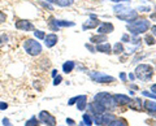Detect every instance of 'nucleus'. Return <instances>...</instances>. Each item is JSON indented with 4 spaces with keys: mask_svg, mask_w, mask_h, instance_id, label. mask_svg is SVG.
<instances>
[{
    "mask_svg": "<svg viewBox=\"0 0 156 126\" xmlns=\"http://www.w3.org/2000/svg\"><path fill=\"white\" fill-rule=\"evenodd\" d=\"M83 124H85L86 126H91V124H92V118L90 117L89 114H83Z\"/></svg>",
    "mask_w": 156,
    "mask_h": 126,
    "instance_id": "obj_27",
    "label": "nucleus"
},
{
    "mask_svg": "<svg viewBox=\"0 0 156 126\" xmlns=\"http://www.w3.org/2000/svg\"><path fill=\"white\" fill-rule=\"evenodd\" d=\"M86 48H89V50H90V51H92V52H94V51H95V50H94V48H92L91 46H89V44H86Z\"/></svg>",
    "mask_w": 156,
    "mask_h": 126,
    "instance_id": "obj_42",
    "label": "nucleus"
},
{
    "mask_svg": "<svg viewBox=\"0 0 156 126\" xmlns=\"http://www.w3.org/2000/svg\"><path fill=\"white\" fill-rule=\"evenodd\" d=\"M77 99H78V96H74V98H72L69 101H68V105H73L74 103H77Z\"/></svg>",
    "mask_w": 156,
    "mask_h": 126,
    "instance_id": "obj_34",
    "label": "nucleus"
},
{
    "mask_svg": "<svg viewBox=\"0 0 156 126\" xmlns=\"http://www.w3.org/2000/svg\"><path fill=\"white\" fill-rule=\"evenodd\" d=\"M111 126H126V122H125V121H122V120H121V121L120 120H115Z\"/></svg>",
    "mask_w": 156,
    "mask_h": 126,
    "instance_id": "obj_29",
    "label": "nucleus"
},
{
    "mask_svg": "<svg viewBox=\"0 0 156 126\" xmlns=\"http://www.w3.org/2000/svg\"><path fill=\"white\" fill-rule=\"evenodd\" d=\"M89 108L94 116H101L105 112V108L100 103H98V101H92V103L89 105Z\"/></svg>",
    "mask_w": 156,
    "mask_h": 126,
    "instance_id": "obj_10",
    "label": "nucleus"
},
{
    "mask_svg": "<svg viewBox=\"0 0 156 126\" xmlns=\"http://www.w3.org/2000/svg\"><path fill=\"white\" fill-rule=\"evenodd\" d=\"M48 3H55V0H47Z\"/></svg>",
    "mask_w": 156,
    "mask_h": 126,
    "instance_id": "obj_45",
    "label": "nucleus"
},
{
    "mask_svg": "<svg viewBox=\"0 0 156 126\" xmlns=\"http://www.w3.org/2000/svg\"><path fill=\"white\" fill-rule=\"evenodd\" d=\"M95 101H98V103H100L101 105L104 107V108L107 109H115L116 108V101L113 99V96H111L108 93H99L95 95Z\"/></svg>",
    "mask_w": 156,
    "mask_h": 126,
    "instance_id": "obj_4",
    "label": "nucleus"
},
{
    "mask_svg": "<svg viewBox=\"0 0 156 126\" xmlns=\"http://www.w3.org/2000/svg\"><path fill=\"white\" fill-rule=\"evenodd\" d=\"M120 78L125 82V81H126V75H125V73H120Z\"/></svg>",
    "mask_w": 156,
    "mask_h": 126,
    "instance_id": "obj_37",
    "label": "nucleus"
},
{
    "mask_svg": "<svg viewBox=\"0 0 156 126\" xmlns=\"http://www.w3.org/2000/svg\"><path fill=\"white\" fill-rule=\"evenodd\" d=\"M96 51L103 52V53H111L112 52V47L109 43H100V44L96 46Z\"/></svg>",
    "mask_w": 156,
    "mask_h": 126,
    "instance_id": "obj_17",
    "label": "nucleus"
},
{
    "mask_svg": "<svg viewBox=\"0 0 156 126\" xmlns=\"http://www.w3.org/2000/svg\"><path fill=\"white\" fill-rule=\"evenodd\" d=\"M39 121L42 124H44L46 126H56V118L47 110H42L39 113Z\"/></svg>",
    "mask_w": 156,
    "mask_h": 126,
    "instance_id": "obj_8",
    "label": "nucleus"
},
{
    "mask_svg": "<svg viewBox=\"0 0 156 126\" xmlns=\"http://www.w3.org/2000/svg\"><path fill=\"white\" fill-rule=\"evenodd\" d=\"M39 124H41V121H39L35 116H33L30 120H27L25 122V126H39Z\"/></svg>",
    "mask_w": 156,
    "mask_h": 126,
    "instance_id": "obj_23",
    "label": "nucleus"
},
{
    "mask_svg": "<svg viewBox=\"0 0 156 126\" xmlns=\"http://www.w3.org/2000/svg\"><path fill=\"white\" fill-rule=\"evenodd\" d=\"M86 104H87V96L86 95L78 96V99H77V108H78V110H85Z\"/></svg>",
    "mask_w": 156,
    "mask_h": 126,
    "instance_id": "obj_16",
    "label": "nucleus"
},
{
    "mask_svg": "<svg viewBox=\"0 0 156 126\" xmlns=\"http://www.w3.org/2000/svg\"><path fill=\"white\" fill-rule=\"evenodd\" d=\"M122 40H124V42H126V40H129V35H126V34H125V35L122 37Z\"/></svg>",
    "mask_w": 156,
    "mask_h": 126,
    "instance_id": "obj_41",
    "label": "nucleus"
},
{
    "mask_svg": "<svg viewBox=\"0 0 156 126\" xmlns=\"http://www.w3.org/2000/svg\"><path fill=\"white\" fill-rule=\"evenodd\" d=\"M154 75V68L148 64H140L135 68V77L140 81H150Z\"/></svg>",
    "mask_w": 156,
    "mask_h": 126,
    "instance_id": "obj_3",
    "label": "nucleus"
},
{
    "mask_svg": "<svg viewBox=\"0 0 156 126\" xmlns=\"http://www.w3.org/2000/svg\"><path fill=\"white\" fill-rule=\"evenodd\" d=\"M151 31H152V34H154V35H156V25L151 27Z\"/></svg>",
    "mask_w": 156,
    "mask_h": 126,
    "instance_id": "obj_39",
    "label": "nucleus"
},
{
    "mask_svg": "<svg viewBox=\"0 0 156 126\" xmlns=\"http://www.w3.org/2000/svg\"><path fill=\"white\" fill-rule=\"evenodd\" d=\"M74 3V0H55V4L58 7H70Z\"/></svg>",
    "mask_w": 156,
    "mask_h": 126,
    "instance_id": "obj_21",
    "label": "nucleus"
},
{
    "mask_svg": "<svg viewBox=\"0 0 156 126\" xmlns=\"http://www.w3.org/2000/svg\"><path fill=\"white\" fill-rule=\"evenodd\" d=\"M5 21H7V14L4 13L3 11H0V23L5 22Z\"/></svg>",
    "mask_w": 156,
    "mask_h": 126,
    "instance_id": "obj_30",
    "label": "nucleus"
},
{
    "mask_svg": "<svg viewBox=\"0 0 156 126\" xmlns=\"http://www.w3.org/2000/svg\"><path fill=\"white\" fill-rule=\"evenodd\" d=\"M57 42H58V38H57V35L56 34H48V35H46L44 37V44H46V47H48V48H52V47H55L56 44H57Z\"/></svg>",
    "mask_w": 156,
    "mask_h": 126,
    "instance_id": "obj_11",
    "label": "nucleus"
},
{
    "mask_svg": "<svg viewBox=\"0 0 156 126\" xmlns=\"http://www.w3.org/2000/svg\"><path fill=\"white\" fill-rule=\"evenodd\" d=\"M151 91H152L154 94H156V85H152V86H151Z\"/></svg>",
    "mask_w": 156,
    "mask_h": 126,
    "instance_id": "obj_38",
    "label": "nucleus"
},
{
    "mask_svg": "<svg viewBox=\"0 0 156 126\" xmlns=\"http://www.w3.org/2000/svg\"><path fill=\"white\" fill-rule=\"evenodd\" d=\"M99 20L96 18V16L95 14H91V20H89V21H86L85 23H83V30H87V29H94V27H96L98 25H99Z\"/></svg>",
    "mask_w": 156,
    "mask_h": 126,
    "instance_id": "obj_15",
    "label": "nucleus"
},
{
    "mask_svg": "<svg viewBox=\"0 0 156 126\" xmlns=\"http://www.w3.org/2000/svg\"><path fill=\"white\" fill-rule=\"evenodd\" d=\"M113 25L109 22H103V23H100V26L98 27V33L99 34H108V33H112L113 31Z\"/></svg>",
    "mask_w": 156,
    "mask_h": 126,
    "instance_id": "obj_13",
    "label": "nucleus"
},
{
    "mask_svg": "<svg viewBox=\"0 0 156 126\" xmlns=\"http://www.w3.org/2000/svg\"><path fill=\"white\" fill-rule=\"evenodd\" d=\"M113 99L116 101V104H120V105H126V104H130L131 99L129 98V96L126 95H121V94H117L113 96Z\"/></svg>",
    "mask_w": 156,
    "mask_h": 126,
    "instance_id": "obj_14",
    "label": "nucleus"
},
{
    "mask_svg": "<svg viewBox=\"0 0 156 126\" xmlns=\"http://www.w3.org/2000/svg\"><path fill=\"white\" fill-rule=\"evenodd\" d=\"M62 81V77L61 75H56L55 77V79H53V85L57 86V85H60V82Z\"/></svg>",
    "mask_w": 156,
    "mask_h": 126,
    "instance_id": "obj_31",
    "label": "nucleus"
},
{
    "mask_svg": "<svg viewBox=\"0 0 156 126\" xmlns=\"http://www.w3.org/2000/svg\"><path fill=\"white\" fill-rule=\"evenodd\" d=\"M150 29V22L147 20H136V21H133L130 22L128 25V30L130 31V34H133V35H138V34H142L144 31H147Z\"/></svg>",
    "mask_w": 156,
    "mask_h": 126,
    "instance_id": "obj_2",
    "label": "nucleus"
},
{
    "mask_svg": "<svg viewBox=\"0 0 156 126\" xmlns=\"http://www.w3.org/2000/svg\"><path fill=\"white\" fill-rule=\"evenodd\" d=\"M66 124H69V125H74L76 122H74V121H73L72 118H66Z\"/></svg>",
    "mask_w": 156,
    "mask_h": 126,
    "instance_id": "obj_36",
    "label": "nucleus"
},
{
    "mask_svg": "<svg viewBox=\"0 0 156 126\" xmlns=\"http://www.w3.org/2000/svg\"><path fill=\"white\" fill-rule=\"evenodd\" d=\"M14 26H16L17 30H21V31H30L34 29V25L27 20H17L14 22Z\"/></svg>",
    "mask_w": 156,
    "mask_h": 126,
    "instance_id": "obj_9",
    "label": "nucleus"
},
{
    "mask_svg": "<svg viewBox=\"0 0 156 126\" xmlns=\"http://www.w3.org/2000/svg\"><path fill=\"white\" fill-rule=\"evenodd\" d=\"M90 77L92 81L98 82V83H109V82H115V78L112 75H107L104 73H98V72H92V73H90Z\"/></svg>",
    "mask_w": 156,
    "mask_h": 126,
    "instance_id": "obj_7",
    "label": "nucleus"
},
{
    "mask_svg": "<svg viewBox=\"0 0 156 126\" xmlns=\"http://www.w3.org/2000/svg\"><path fill=\"white\" fill-rule=\"evenodd\" d=\"M113 52L117 53V55H120V53H122L124 52V47L121 43H116L115 47H113Z\"/></svg>",
    "mask_w": 156,
    "mask_h": 126,
    "instance_id": "obj_24",
    "label": "nucleus"
},
{
    "mask_svg": "<svg viewBox=\"0 0 156 126\" xmlns=\"http://www.w3.org/2000/svg\"><path fill=\"white\" fill-rule=\"evenodd\" d=\"M155 116H156V114H155Z\"/></svg>",
    "mask_w": 156,
    "mask_h": 126,
    "instance_id": "obj_47",
    "label": "nucleus"
},
{
    "mask_svg": "<svg viewBox=\"0 0 156 126\" xmlns=\"http://www.w3.org/2000/svg\"><path fill=\"white\" fill-rule=\"evenodd\" d=\"M92 43H103V42H107V35L105 34H101V35H95V37H91L90 39Z\"/></svg>",
    "mask_w": 156,
    "mask_h": 126,
    "instance_id": "obj_19",
    "label": "nucleus"
},
{
    "mask_svg": "<svg viewBox=\"0 0 156 126\" xmlns=\"http://www.w3.org/2000/svg\"><path fill=\"white\" fill-rule=\"evenodd\" d=\"M8 108V104L4 103V101H0V110H5Z\"/></svg>",
    "mask_w": 156,
    "mask_h": 126,
    "instance_id": "obj_33",
    "label": "nucleus"
},
{
    "mask_svg": "<svg viewBox=\"0 0 156 126\" xmlns=\"http://www.w3.org/2000/svg\"><path fill=\"white\" fill-rule=\"evenodd\" d=\"M3 125H4V126H12L11 121H9V118H7V117L3 118Z\"/></svg>",
    "mask_w": 156,
    "mask_h": 126,
    "instance_id": "obj_32",
    "label": "nucleus"
},
{
    "mask_svg": "<svg viewBox=\"0 0 156 126\" xmlns=\"http://www.w3.org/2000/svg\"><path fill=\"white\" fill-rule=\"evenodd\" d=\"M8 42V35L7 34H0V47L4 46Z\"/></svg>",
    "mask_w": 156,
    "mask_h": 126,
    "instance_id": "obj_28",
    "label": "nucleus"
},
{
    "mask_svg": "<svg viewBox=\"0 0 156 126\" xmlns=\"http://www.w3.org/2000/svg\"><path fill=\"white\" fill-rule=\"evenodd\" d=\"M73 69H74V62L73 61L64 62V65H62V70H64V73H70Z\"/></svg>",
    "mask_w": 156,
    "mask_h": 126,
    "instance_id": "obj_20",
    "label": "nucleus"
},
{
    "mask_svg": "<svg viewBox=\"0 0 156 126\" xmlns=\"http://www.w3.org/2000/svg\"><path fill=\"white\" fill-rule=\"evenodd\" d=\"M142 94H143V95H146V96H150V98H154V99H156V94H150L148 91H143Z\"/></svg>",
    "mask_w": 156,
    "mask_h": 126,
    "instance_id": "obj_35",
    "label": "nucleus"
},
{
    "mask_svg": "<svg viewBox=\"0 0 156 126\" xmlns=\"http://www.w3.org/2000/svg\"><path fill=\"white\" fill-rule=\"evenodd\" d=\"M78 126H86V125H85L83 122H81V124H80V125H78Z\"/></svg>",
    "mask_w": 156,
    "mask_h": 126,
    "instance_id": "obj_46",
    "label": "nucleus"
},
{
    "mask_svg": "<svg viewBox=\"0 0 156 126\" xmlns=\"http://www.w3.org/2000/svg\"><path fill=\"white\" fill-rule=\"evenodd\" d=\"M66 26H74V22H69V21H61V20H56L55 17H50L48 21V27L52 31H58L60 27H66Z\"/></svg>",
    "mask_w": 156,
    "mask_h": 126,
    "instance_id": "obj_6",
    "label": "nucleus"
},
{
    "mask_svg": "<svg viewBox=\"0 0 156 126\" xmlns=\"http://www.w3.org/2000/svg\"><path fill=\"white\" fill-rule=\"evenodd\" d=\"M23 50L26 51L27 55L38 56L42 52V46H41V43L34 39H26L25 43H23Z\"/></svg>",
    "mask_w": 156,
    "mask_h": 126,
    "instance_id": "obj_5",
    "label": "nucleus"
},
{
    "mask_svg": "<svg viewBox=\"0 0 156 126\" xmlns=\"http://www.w3.org/2000/svg\"><path fill=\"white\" fill-rule=\"evenodd\" d=\"M34 35H35L37 39H44L46 34H44V31H42V30H34Z\"/></svg>",
    "mask_w": 156,
    "mask_h": 126,
    "instance_id": "obj_25",
    "label": "nucleus"
},
{
    "mask_svg": "<svg viewBox=\"0 0 156 126\" xmlns=\"http://www.w3.org/2000/svg\"><path fill=\"white\" fill-rule=\"evenodd\" d=\"M140 103H142V101H140V99H134V101H130V108H133V109H136V110H142V107H140Z\"/></svg>",
    "mask_w": 156,
    "mask_h": 126,
    "instance_id": "obj_22",
    "label": "nucleus"
},
{
    "mask_svg": "<svg viewBox=\"0 0 156 126\" xmlns=\"http://www.w3.org/2000/svg\"><path fill=\"white\" fill-rule=\"evenodd\" d=\"M56 75H57V70H56V69H53V70H52V77L55 78Z\"/></svg>",
    "mask_w": 156,
    "mask_h": 126,
    "instance_id": "obj_40",
    "label": "nucleus"
},
{
    "mask_svg": "<svg viewBox=\"0 0 156 126\" xmlns=\"http://www.w3.org/2000/svg\"><path fill=\"white\" fill-rule=\"evenodd\" d=\"M129 78H130L131 81H133V79L135 78V77H134V74H129Z\"/></svg>",
    "mask_w": 156,
    "mask_h": 126,
    "instance_id": "obj_44",
    "label": "nucleus"
},
{
    "mask_svg": "<svg viewBox=\"0 0 156 126\" xmlns=\"http://www.w3.org/2000/svg\"><path fill=\"white\" fill-rule=\"evenodd\" d=\"M116 118H115V116L113 114H111V113H103L100 116V126H111L112 122H113Z\"/></svg>",
    "mask_w": 156,
    "mask_h": 126,
    "instance_id": "obj_12",
    "label": "nucleus"
},
{
    "mask_svg": "<svg viewBox=\"0 0 156 126\" xmlns=\"http://www.w3.org/2000/svg\"><path fill=\"white\" fill-rule=\"evenodd\" d=\"M144 108L151 113H156V101H146L144 103Z\"/></svg>",
    "mask_w": 156,
    "mask_h": 126,
    "instance_id": "obj_18",
    "label": "nucleus"
},
{
    "mask_svg": "<svg viewBox=\"0 0 156 126\" xmlns=\"http://www.w3.org/2000/svg\"><path fill=\"white\" fill-rule=\"evenodd\" d=\"M144 40H146V43H147L148 46H154L155 44V39H154V37L152 35H146V38H144Z\"/></svg>",
    "mask_w": 156,
    "mask_h": 126,
    "instance_id": "obj_26",
    "label": "nucleus"
},
{
    "mask_svg": "<svg viewBox=\"0 0 156 126\" xmlns=\"http://www.w3.org/2000/svg\"><path fill=\"white\" fill-rule=\"evenodd\" d=\"M115 11L117 13V17L122 21H126V22H133L136 17H138V13L133 9H130L125 5H116L115 7Z\"/></svg>",
    "mask_w": 156,
    "mask_h": 126,
    "instance_id": "obj_1",
    "label": "nucleus"
},
{
    "mask_svg": "<svg viewBox=\"0 0 156 126\" xmlns=\"http://www.w3.org/2000/svg\"><path fill=\"white\" fill-rule=\"evenodd\" d=\"M112 2H115V3H119V2H129V0H112Z\"/></svg>",
    "mask_w": 156,
    "mask_h": 126,
    "instance_id": "obj_43",
    "label": "nucleus"
}]
</instances>
